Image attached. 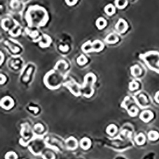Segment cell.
Returning <instances> with one entry per match:
<instances>
[{
	"mask_svg": "<svg viewBox=\"0 0 159 159\" xmlns=\"http://www.w3.org/2000/svg\"><path fill=\"white\" fill-rule=\"evenodd\" d=\"M25 19L30 28L45 26L48 21L47 11L42 6L33 5L29 7L25 14Z\"/></svg>",
	"mask_w": 159,
	"mask_h": 159,
	"instance_id": "6da1fadb",
	"label": "cell"
},
{
	"mask_svg": "<svg viewBox=\"0 0 159 159\" xmlns=\"http://www.w3.org/2000/svg\"><path fill=\"white\" fill-rule=\"evenodd\" d=\"M63 82V76L56 70H50L43 78V83L48 89L56 90L59 89Z\"/></svg>",
	"mask_w": 159,
	"mask_h": 159,
	"instance_id": "7a4b0ae2",
	"label": "cell"
},
{
	"mask_svg": "<svg viewBox=\"0 0 159 159\" xmlns=\"http://www.w3.org/2000/svg\"><path fill=\"white\" fill-rule=\"evenodd\" d=\"M96 81V76L94 74L89 73L86 74L85 76L84 77V81L82 85L81 86V90L83 91V96L89 98L94 94V90L93 89V86Z\"/></svg>",
	"mask_w": 159,
	"mask_h": 159,
	"instance_id": "3957f363",
	"label": "cell"
},
{
	"mask_svg": "<svg viewBox=\"0 0 159 159\" xmlns=\"http://www.w3.org/2000/svg\"><path fill=\"white\" fill-rule=\"evenodd\" d=\"M64 85L69 89L70 91L75 96L81 95V87H80L74 81H70L64 83Z\"/></svg>",
	"mask_w": 159,
	"mask_h": 159,
	"instance_id": "277c9868",
	"label": "cell"
},
{
	"mask_svg": "<svg viewBox=\"0 0 159 159\" xmlns=\"http://www.w3.org/2000/svg\"><path fill=\"white\" fill-rule=\"evenodd\" d=\"M0 105L1 108L6 110H9L12 109L14 106V101L11 97L5 96L1 99Z\"/></svg>",
	"mask_w": 159,
	"mask_h": 159,
	"instance_id": "5b68a950",
	"label": "cell"
},
{
	"mask_svg": "<svg viewBox=\"0 0 159 159\" xmlns=\"http://www.w3.org/2000/svg\"><path fill=\"white\" fill-rule=\"evenodd\" d=\"M79 142H78L77 139L74 138L73 136H71L66 140V146L67 150H74L78 147Z\"/></svg>",
	"mask_w": 159,
	"mask_h": 159,
	"instance_id": "8992f818",
	"label": "cell"
},
{
	"mask_svg": "<svg viewBox=\"0 0 159 159\" xmlns=\"http://www.w3.org/2000/svg\"><path fill=\"white\" fill-rule=\"evenodd\" d=\"M115 29L120 33H124L128 29V24L124 19H120L115 25Z\"/></svg>",
	"mask_w": 159,
	"mask_h": 159,
	"instance_id": "52a82bcc",
	"label": "cell"
},
{
	"mask_svg": "<svg viewBox=\"0 0 159 159\" xmlns=\"http://www.w3.org/2000/svg\"><path fill=\"white\" fill-rule=\"evenodd\" d=\"M139 118H140L141 120H142L144 122H148L153 118V114L151 111L146 110V111L142 112L141 113L140 116H139Z\"/></svg>",
	"mask_w": 159,
	"mask_h": 159,
	"instance_id": "ba28073f",
	"label": "cell"
},
{
	"mask_svg": "<svg viewBox=\"0 0 159 159\" xmlns=\"http://www.w3.org/2000/svg\"><path fill=\"white\" fill-rule=\"evenodd\" d=\"M80 147L82 148L83 150H89L91 147V141L88 138H83L81 139L79 142Z\"/></svg>",
	"mask_w": 159,
	"mask_h": 159,
	"instance_id": "9c48e42d",
	"label": "cell"
},
{
	"mask_svg": "<svg viewBox=\"0 0 159 159\" xmlns=\"http://www.w3.org/2000/svg\"><path fill=\"white\" fill-rule=\"evenodd\" d=\"M92 47L94 52H99L102 51L104 48H105V45L103 44L101 41L99 40H96L92 42Z\"/></svg>",
	"mask_w": 159,
	"mask_h": 159,
	"instance_id": "30bf717a",
	"label": "cell"
},
{
	"mask_svg": "<svg viewBox=\"0 0 159 159\" xmlns=\"http://www.w3.org/2000/svg\"><path fill=\"white\" fill-rule=\"evenodd\" d=\"M43 38L44 40H42L40 42L39 45L41 48H46L50 46V43H52V40L49 36H48L47 34H43Z\"/></svg>",
	"mask_w": 159,
	"mask_h": 159,
	"instance_id": "8fae6325",
	"label": "cell"
},
{
	"mask_svg": "<svg viewBox=\"0 0 159 159\" xmlns=\"http://www.w3.org/2000/svg\"><path fill=\"white\" fill-rule=\"evenodd\" d=\"M67 67L68 65L66 61H64V60H60L56 63V66L54 67V70L57 71H63L66 70Z\"/></svg>",
	"mask_w": 159,
	"mask_h": 159,
	"instance_id": "7c38bea8",
	"label": "cell"
},
{
	"mask_svg": "<svg viewBox=\"0 0 159 159\" xmlns=\"http://www.w3.org/2000/svg\"><path fill=\"white\" fill-rule=\"evenodd\" d=\"M106 43L108 44H115L118 41V38L114 34H109L105 39Z\"/></svg>",
	"mask_w": 159,
	"mask_h": 159,
	"instance_id": "4fadbf2b",
	"label": "cell"
},
{
	"mask_svg": "<svg viewBox=\"0 0 159 159\" xmlns=\"http://www.w3.org/2000/svg\"><path fill=\"white\" fill-rule=\"evenodd\" d=\"M82 51L83 52H85V53L92 52H94L92 43L90 41H88L85 42V43L82 45Z\"/></svg>",
	"mask_w": 159,
	"mask_h": 159,
	"instance_id": "5bb4252c",
	"label": "cell"
},
{
	"mask_svg": "<svg viewBox=\"0 0 159 159\" xmlns=\"http://www.w3.org/2000/svg\"><path fill=\"white\" fill-rule=\"evenodd\" d=\"M96 24L97 28L99 29V30H103V28H105L107 25V22L105 19L103 17H99L97 19L96 22Z\"/></svg>",
	"mask_w": 159,
	"mask_h": 159,
	"instance_id": "9a60e30c",
	"label": "cell"
},
{
	"mask_svg": "<svg viewBox=\"0 0 159 159\" xmlns=\"http://www.w3.org/2000/svg\"><path fill=\"white\" fill-rule=\"evenodd\" d=\"M116 132H117V127L114 124L109 125L106 128V132L109 136H113L116 134Z\"/></svg>",
	"mask_w": 159,
	"mask_h": 159,
	"instance_id": "2e32d148",
	"label": "cell"
},
{
	"mask_svg": "<svg viewBox=\"0 0 159 159\" xmlns=\"http://www.w3.org/2000/svg\"><path fill=\"white\" fill-rule=\"evenodd\" d=\"M105 12L108 15L112 16L115 13V7L112 4L107 5L105 7Z\"/></svg>",
	"mask_w": 159,
	"mask_h": 159,
	"instance_id": "e0dca14e",
	"label": "cell"
},
{
	"mask_svg": "<svg viewBox=\"0 0 159 159\" xmlns=\"http://www.w3.org/2000/svg\"><path fill=\"white\" fill-rule=\"evenodd\" d=\"M135 141L138 145H142L146 141V138L142 133H140L136 136Z\"/></svg>",
	"mask_w": 159,
	"mask_h": 159,
	"instance_id": "ac0fdd59",
	"label": "cell"
},
{
	"mask_svg": "<svg viewBox=\"0 0 159 159\" xmlns=\"http://www.w3.org/2000/svg\"><path fill=\"white\" fill-rule=\"evenodd\" d=\"M127 0H115V5L116 8L124 9L127 5Z\"/></svg>",
	"mask_w": 159,
	"mask_h": 159,
	"instance_id": "d6986e66",
	"label": "cell"
},
{
	"mask_svg": "<svg viewBox=\"0 0 159 159\" xmlns=\"http://www.w3.org/2000/svg\"><path fill=\"white\" fill-rule=\"evenodd\" d=\"M131 73L132 76H138L141 74V69L139 67L138 65H135V66L131 67Z\"/></svg>",
	"mask_w": 159,
	"mask_h": 159,
	"instance_id": "ffe728a7",
	"label": "cell"
},
{
	"mask_svg": "<svg viewBox=\"0 0 159 159\" xmlns=\"http://www.w3.org/2000/svg\"><path fill=\"white\" fill-rule=\"evenodd\" d=\"M11 24V21L9 19H4L1 21V28L5 31H8L10 30Z\"/></svg>",
	"mask_w": 159,
	"mask_h": 159,
	"instance_id": "44dd1931",
	"label": "cell"
},
{
	"mask_svg": "<svg viewBox=\"0 0 159 159\" xmlns=\"http://www.w3.org/2000/svg\"><path fill=\"white\" fill-rule=\"evenodd\" d=\"M9 33L13 36H17L21 34V28L19 26V25H15L14 28H12L9 31Z\"/></svg>",
	"mask_w": 159,
	"mask_h": 159,
	"instance_id": "7402d4cb",
	"label": "cell"
},
{
	"mask_svg": "<svg viewBox=\"0 0 159 159\" xmlns=\"http://www.w3.org/2000/svg\"><path fill=\"white\" fill-rule=\"evenodd\" d=\"M148 137L150 140L155 141L159 138V134L157 131H151L150 132H148Z\"/></svg>",
	"mask_w": 159,
	"mask_h": 159,
	"instance_id": "603a6c76",
	"label": "cell"
},
{
	"mask_svg": "<svg viewBox=\"0 0 159 159\" xmlns=\"http://www.w3.org/2000/svg\"><path fill=\"white\" fill-rule=\"evenodd\" d=\"M76 62L78 64L80 65V66H83L88 62V59H87V57L84 56V55H80V56L78 57L76 60Z\"/></svg>",
	"mask_w": 159,
	"mask_h": 159,
	"instance_id": "cb8c5ba5",
	"label": "cell"
},
{
	"mask_svg": "<svg viewBox=\"0 0 159 159\" xmlns=\"http://www.w3.org/2000/svg\"><path fill=\"white\" fill-rule=\"evenodd\" d=\"M129 115L131 116H136V115H138V109L136 108V106H132L130 109L129 110Z\"/></svg>",
	"mask_w": 159,
	"mask_h": 159,
	"instance_id": "d4e9b609",
	"label": "cell"
},
{
	"mask_svg": "<svg viewBox=\"0 0 159 159\" xmlns=\"http://www.w3.org/2000/svg\"><path fill=\"white\" fill-rule=\"evenodd\" d=\"M138 87H139V84L136 82H135V81H132V82H131L129 83V89L131 90H132V91L138 89Z\"/></svg>",
	"mask_w": 159,
	"mask_h": 159,
	"instance_id": "484cf974",
	"label": "cell"
},
{
	"mask_svg": "<svg viewBox=\"0 0 159 159\" xmlns=\"http://www.w3.org/2000/svg\"><path fill=\"white\" fill-rule=\"evenodd\" d=\"M138 102L141 105L144 106L145 105H146V103H147V97H146L144 95H142V94L140 95L138 97Z\"/></svg>",
	"mask_w": 159,
	"mask_h": 159,
	"instance_id": "4316f807",
	"label": "cell"
},
{
	"mask_svg": "<svg viewBox=\"0 0 159 159\" xmlns=\"http://www.w3.org/2000/svg\"><path fill=\"white\" fill-rule=\"evenodd\" d=\"M17 155L14 151H10L5 155V158H17Z\"/></svg>",
	"mask_w": 159,
	"mask_h": 159,
	"instance_id": "83f0119b",
	"label": "cell"
},
{
	"mask_svg": "<svg viewBox=\"0 0 159 159\" xmlns=\"http://www.w3.org/2000/svg\"><path fill=\"white\" fill-rule=\"evenodd\" d=\"M10 6L12 8L16 9L19 7V6H20V3H19L18 0H12L10 3Z\"/></svg>",
	"mask_w": 159,
	"mask_h": 159,
	"instance_id": "f1b7e54d",
	"label": "cell"
},
{
	"mask_svg": "<svg viewBox=\"0 0 159 159\" xmlns=\"http://www.w3.org/2000/svg\"><path fill=\"white\" fill-rule=\"evenodd\" d=\"M34 129L36 131L39 132H41L42 131H43L44 127H43V125H42V124H36L34 125Z\"/></svg>",
	"mask_w": 159,
	"mask_h": 159,
	"instance_id": "f546056e",
	"label": "cell"
},
{
	"mask_svg": "<svg viewBox=\"0 0 159 159\" xmlns=\"http://www.w3.org/2000/svg\"><path fill=\"white\" fill-rule=\"evenodd\" d=\"M66 4L68 6H74V5L76 4V3L78 2V0H65Z\"/></svg>",
	"mask_w": 159,
	"mask_h": 159,
	"instance_id": "4dcf8cb0",
	"label": "cell"
},
{
	"mask_svg": "<svg viewBox=\"0 0 159 159\" xmlns=\"http://www.w3.org/2000/svg\"><path fill=\"white\" fill-rule=\"evenodd\" d=\"M59 49L62 52H67L69 50V46L67 45H60L59 46Z\"/></svg>",
	"mask_w": 159,
	"mask_h": 159,
	"instance_id": "1f68e13d",
	"label": "cell"
},
{
	"mask_svg": "<svg viewBox=\"0 0 159 159\" xmlns=\"http://www.w3.org/2000/svg\"><path fill=\"white\" fill-rule=\"evenodd\" d=\"M29 34H30V36L32 38H35L38 36V32L36 31H34L30 32V33H29Z\"/></svg>",
	"mask_w": 159,
	"mask_h": 159,
	"instance_id": "d6a6232c",
	"label": "cell"
},
{
	"mask_svg": "<svg viewBox=\"0 0 159 159\" xmlns=\"http://www.w3.org/2000/svg\"><path fill=\"white\" fill-rule=\"evenodd\" d=\"M6 77L4 75V74H1V82H0V83H1V85H3V84H4L5 82H6Z\"/></svg>",
	"mask_w": 159,
	"mask_h": 159,
	"instance_id": "836d02e7",
	"label": "cell"
},
{
	"mask_svg": "<svg viewBox=\"0 0 159 159\" xmlns=\"http://www.w3.org/2000/svg\"><path fill=\"white\" fill-rule=\"evenodd\" d=\"M30 109L34 111V112L35 113H37L39 111V109H38V108H37V107H32V106H31V107H30Z\"/></svg>",
	"mask_w": 159,
	"mask_h": 159,
	"instance_id": "e575fe53",
	"label": "cell"
},
{
	"mask_svg": "<svg viewBox=\"0 0 159 159\" xmlns=\"http://www.w3.org/2000/svg\"><path fill=\"white\" fill-rule=\"evenodd\" d=\"M155 100H156L157 103H159V92H157L156 93V94H155Z\"/></svg>",
	"mask_w": 159,
	"mask_h": 159,
	"instance_id": "d590c367",
	"label": "cell"
},
{
	"mask_svg": "<svg viewBox=\"0 0 159 159\" xmlns=\"http://www.w3.org/2000/svg\"><path fill=\"white\" fill-rule=\"evenodd\" d=\"M1 64L2 62L3 61V54H2L1 52Z\"/></svg>",
	"mask_w": 159,
	"mask_h": 159,
	"instance_id": "8d00e7d4",
	"label": "cell"
}]
</instances>
